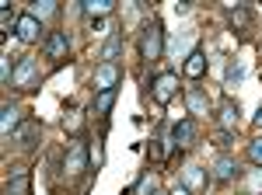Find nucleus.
Returning <instances> with one entry per match:
<instances>
[{
	"label": "nucleus",
	"instance_id": "obj_19",
	"mask_svg": "<svg viewBox=\"0 0 262 195\" xmlns=\"http://www.w3.org/2000/svg\"><path fill=\"white\" fill-rule=\"evenodd\" d=\"M28 14H35V18L42 21V18H49V14H56V4H53V0H39V4H35Z\"/></svg>",
	"mask_w": 262,
	"mask_h": 195
},
{
	"label": "nucleus",
	"instance_id": "obj_3",
	"mask_svg": "<svg viewBox=\"0 0 262 195\" xmlns=\"http://www.w3.org/2000/svg\"><path fill=\"white\" fill-rule=\"evenodd\" d=\"M88 160H91V150L84 147V139H74L70 150H67V160H63L67 178H81L84 171H88Z\"/></svg>",
	"mask_w": 262,
	"mask_h": 195
},
{
	"label": "nucleus",
	"instance_id": "obj_13",
	"mask_svg": "<svg viewBox=\"0 0 262 195\" xmlns=\"http://www.w3.org/2000/svg\"><path fill=\"white\" fill-rule=\"evenodd\" d=\"M18 126H21V112L14 105H4V108H0V133H4V136H14Z\"/></svg>",
	"mask_w": 262,
	"mask_h": 195
},
{
	"label": "nucleus",
	"instance_id": "obj_9",
	"mask_svg": "<svg viewBox=\"0 0 262 195\" xmlns=\"http://www.w3.org/2000/svg\"><path fill=\"white\" fill-rule=\"evenodd\" d=\"M67 53H70V39H67V32H49L46 35V56L49 59H67Z\"/></svg>",
	"mask_w": 262,
	"mask_h": 195
},
{
	"label": "nucleus",
	"instance_id": "obj_2",
	"mask_svg": "<svg viewBox=\"0 0 262 195\" xmlns=\"http://www.w3.org/2000/svg\"><path fill=\"white\" fill-rule=\"evenodd\" d=\"M39 80H42V74H39V59H32V56H21L18 63H14V87L18 91H35L39 87Z\"/></svg>",
	"mask_w": 262,
	"mask_h": 195
},
{
	"label": "nucleus",
	"instance_id": "obj_1",
	"mask_svg": "<svg viewBox=\"0 0 262 195\" xmlns=\"http://www.w3.org/2000/svg\"><path fill=\"white\" fill-rule=\"evenodd\" d=\"M161 53H164V25L158 18H150L140 32V56L154 63V59H161Z\"/></svg>",
	"mask_w": 262,
	"mask_h": 195
},
{
	"label": "nucleus",
	"instance_id": "obj_23",
	"mask_svg": "<svg viewBox=\"0 0 262 195\" xmlns=\"http://www.w3.org/2000/svg\"><path fill=\"white\" fill-rule=\"evenodd\" d=\"M262 192V171H252V178H248V195Z\"/></svg>",
	"mask_w": 262,
	"mask_h": 195
},
{
	"label": "nucleus",
	"instance_id": "obj_5",
	"mask_svg": "<svg viewBox=\"0 0 262 195\" xmlns=\"http://www.w3.org/2000/svg\"><path fill=\"white\" fill-rule=\"evenodd\" d=\"M196 136H200V126H196V118H182V122H175V126H171V143H175L179 150L192 147V143H196Z\"/></svg>",
	"mask_w": 262,
	"mask_h": 195
},
{
	"label": "nucleus",
	"instance_id": "obj_12",
	"mask_svg": "<svg viewBox=\"0 0 262 195\" xmlns=\"http://www.w3.org/2000/svg\"><path fill=\"white\" fill-rule=\"evenodd\" d=\"M217 118H221L224 129H234V126H238V101H234V98H221V105H217Z\"/></svg>",
	"mask_w": 262,
	"mask_h": 195
},
{
	"label": "nucleus",
	"instance_id": "obj_11",
	"mask_svg": "<svg viewBox=\"0 0 262 195\" xmlns=\"http://www.w3.org/2000/svg\"><path fill=\"white\" fill-rule=\"evenodd\" d=\"M4 195H32V175L18 167L14 175L7 178V185H4Z\"/></svg>",
	"mask_w": 262,
	"mask_h": 195
},
{
	"label": "nucleus",
	"instance_id": "obj_22",
	"mask_svg": "<svg viewBox=\"0 0 262 195\" xmlns=\"http://www.w3.org/2000/svg\"><path fill=\"white\" fill-rule=\"evenodd\" d=\"M231 139H234V129H217V133H213V143H217V147H227Z\"/></svg>",
	"mask_w": 262,
	"mask_h": 195
},
{
	"label": "nucleus",
	"instance_id": "obj_15",
	"mask_svg": "<svg viewBox=\"0 0 262 195\" xmlns=\"http://www.w3.org/2000/svg\"><path fill=\"white\" fill-rule=\"evenodd\" d=\"M203 74H206V56H203V49H192L189 59H185V77L200 80Z\"/></svg>",
	"mask_w": 262,
	"mask_h": 195
},
{
	"label": "nucleus",
	"instance_id": "obj_18",
	"mask_svg": "<svg viewBox=\"0 0 262 195\" xmlns=\"http://www.w3.org/2000/svg\"><path fill=\"white\" fill-rule=\"evenodd\" d=\"M116 105V91H98L95 94V115H108Z\"/></svg>",
	"mask_w": 262,
	"mask_h": 195
},
{
	"label": "nucleus",
	"instance_id": "obj_10",
	"mask_svg": "<svg viewBox=\"0 0 262 195\" xmlns=\"http://www.w3.org/2000/svg\"><path fill=\"white\" fill-rule=\"evenodd\" d=\"M11 139H14L18 147H25V150H35V143H39V122H35V118H25Z\"/></svg>",
	"mask_w": 262,
	"mask_h": 195
},
{
	"label": "nucleus",
	"instance_id": "obj_21",
	"mask_svg": "<svg viewBox=\"0 0 262 195\" xmlns=\"http://www.w3.org/2000/svg\"><path fill=\"white\" fill-rule=\"evenodd\" d=\"M248 160H252L255 167H262V139H252V143H248Z\"/></svg>",
	"mask_w": 262,
	"mask_h": 195
},
{
	"label": "nucleus",
	"instance_id": "obj_6",
	"mask_svg": "<svg viewBox=\"0 0 262 195\" xmlns=\"http://www.w3.org/2000/svg\"><path fill=\"white\" fill-rule=\"evenodd\" d=\"M14 35H18L25 45L39 42V39H42V21L35 18V14H21V18L14 21Z\"/></svg>",
	"mask_w": 262,
	"mask_h": 195
},
{
	"label": "nucleus",
	"instance_id": "obj_20",
	"mask_svg": "<svg viewBox=\"0 0 262 195\" xmlns=\"http://www.w3.org/2000/svg\"><path fill=\"white\" fill-rule=\"evenodd\" d=\"M185 181H189V185H206V181H210V175H206L203 167H189V175H185ZM189 185H185V188H189Z\"/></svg>",
	"mask_w": 262,
	"mask_h": 195
},
{
	"label": "nucleus",
	"instance_id": "obj_16",
	"mask_svg": "<svg viewBox=\"0 0 262 195\" xmlns=\"http://www.w3.org/2000/svg\"><path fill=\"white\" fill-rule=\"evenodd\" d=\"M81 7H84V14H88V18L101 21L105 14H112V7H116V0H84Z\"/></svg>",
	"mask_w": 262,
	"mask_h": 195
},
{
	"label": "nucleus",
	"instance_id": "obj_17",
	"mask_svg": "<svg viewBox=\"0 0 262 195\" xmlns=\"http://www.w3.org/2000/svg\"><path fill=\"white\" fill-rule=\"evenodd\" d=\"M119 53H122V35H112V39L101 45L98 59H101V63H116V59H119Z\"/></svg>",
	"mask_w": 262,
	"mask_h": 195
},
{
	"label": "nucleus",
	"instance_id": "obj_7",
	"mask_svg": "<svg viewBox=\"0 0 262 195\" xmlns=\"http://www.w3.org/2000/svg\"><path fill=\"white\" fill-rule=\"evenodd\" d=\"M119 77H122V70L116 63H101L98 70H95V77H91V84H95V91H116Z\"/></svg>",
	"mask_w": 262,
	"mask_h": 195
},
{
	"label": "nucleus",
	"instance_id": "obj_14",
	"mask_svg": "<svg viewBox=\"0 0 262 195\" xmlns=\"http://www.w3.org/2000/svg\"><path fill=\"white\" fill-rule=\"evenodd\" d=\"M185 105H189L192 115H206V112H210V98L203 94L200 87H189V91H185Z\"/></svg>",
	"mask_w": 262,
	"mask_h": 195
},
{
	"label": "nucleus",
	"instance_id": "obj_25",
	"mask_svg": "<svg viewBox=\"0 0 262 195\" xmlns=\"http://www.w3.org/2000/svg\"><path fill=\"white\" fill-rule=\"evenodd\" d=\"M154 195H168V192H154Z\"/></svg>",
	"mask_w": 262,
	"mask_h": 195
},
{
	"label": "nucleus",
	"instance_id": "obj_24",
	"mask_svg": "<svg viewBox=\"0 0 262 195\" xmlns=\"http://www.w3.org/2000/svg\"><path fill=\"white\" fill-rule=\"evenodd\" d=\"M168 195H189V188H185V185H175V188H171Z\"/></svg>",
	"mask_w": 262,
	"mask_h": 195
},
{
	"label": "nucleus",
	"instance_id": "obj_4",
	"mask_svg": "<svg viewBox=\"0 0 262 195\" xmlns=\"http://www.w3.org/2000/svg\"><path fill=\"white\" fill-rule=\"evenodd\" d=\"M175 91H179V77H175V74H158L154 84H150V94H154L158 105H168V101L175 98Z\"/></svg>",
	"mask_w": 262,
	"mask_h": 195
},
{
	"label": "nucleus",
	"instance_id": "obj_8",
	"mask_svg": "<svg viewBox=\"0 0 262 195\" xmlns=\"http://www.w3.org/2000/svg\"><path fill=\"white\" fill-rule=\"evenodd\" d=\"M238 160L234 157H227V154H221L217 160H213V181H221V185H227V181H234L238 178Z\"/></svg>",
	"mask_w": 262,
	"mask_h": 195
}]
</instances>
